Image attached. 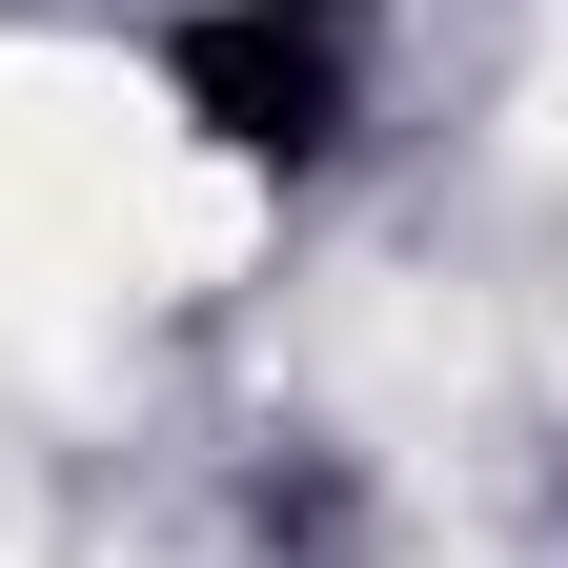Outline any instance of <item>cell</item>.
Here are the masks:
<instances>
[{
	"label": "cell",
	"instance_id": "1",
	"mask_svg": "<svg viewBox=\"0 0 568 568\" xmlns=\"http://www.w3.org/2000/svg\"><path fill=\"white\" fill-rule=\"evenodd\" d=\"M142 61H163L183 142L244 183H325L386 122V0H163Z\"/></svg>",
	"mask_w": 568,
	"mask_h": 568
},
{
	"label": "cell",
	"instance_id": "2",
	"mask_svg": "<svg viewBox=\"0 0 568 568\" xmlns=\"http://www.w3.org/2000/svg\"><path fill=\"white\" fill-rule=\"evenodd\" d=\"M345 528H366V487H345V447H305V426H264V467H244V548H305V568H345Z\"/></svg>",
	"mask_w": 568,
	"mask_h": 568
}]
</instances>
